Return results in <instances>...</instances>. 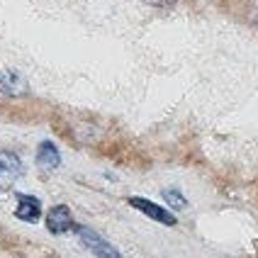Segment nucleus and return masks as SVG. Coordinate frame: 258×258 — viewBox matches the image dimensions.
Returning <instances> with one entry per match:
<instances>
[{
    "label": "nucleus",
    "instance_id": "423d86ee",
    "mask_svg": "<svg viewBox=\"0 0 258 258\" xmlns=\"http://www.w3.org/2000/svg\"><path fill=\"white\" fill-rule=\"evenodd\" d=\"M27 93V81L17 71H0V95H22Z\"/></svg>",
    "mask_w": 258,
    "mask_h": 258
},
{
    "label": "nucleus",
    "instance_id": "20e7f679",
    "mask_svg": "<svg viewBox=\"0 0 258 258\" xmlns=\"http://www.w3.org/2000/svg\"><path fill=\"white\" fill-rule=\"evenodd\" d=\"M73 227H76V224H73V217H71V210H69V207L56 205V207L49 210V215H46V229L51 231V234H66V231H71Z\"/></svg>",
    "mask_w": 258,
    "mask_h": 258
},
{
    "label": "nucleus",
    "instance_id": "f257e3e1",
    "mask_svg": "<svg viewBox=\"0 0 258 258\" xmlns=\"http://www.w3.org/2000/svg\"><path fill=\"white\" fill-rule=\"evenodd\" d=\"M73 229L78 234L81 244L86 246L90 253H95V258H122V253H119L107 239H102L98 231L88 229V227H73Z\"/></svg>",
    "mask_w": 258,
    "mask_h": 258
},
{
    "label": "nucleus",
    "instance_id": "7ed1b4c3",
    "mask_svg": "<svg viewBox=\"0 0 258 258\" xmlns=\"http://www.w3.org/2000/svg\"><path fill=\"white\" fill-rule=\"evenodd\" d=\"M129 205H132L134 210L144 212V215L149 217V219L158 222V224H166V227H173V224H175V217H173L171 212H166L163 207H158L156 202L144 200V198H129Z\"/></svg>",
    "mask_w": 258,
    "mask_h": 258
},
{
    "label": "nucleus",
    "instance_id": "f03ea898",
    "mask_svg": "<svg viewBox=\"0 0 258 258\" xmlns=\"http://www.w3.org/2000/svg\"><path fill=\"white\" fill-rule=\"evenodd\" d=\"M22 173V161L13 151H0V192L10 190Z\"/></svg>",
    "mask_w": 258,
    "mask_h": 258
},
{
    "label": "nucleus",
    "instance_id": "6e6552de",
    "mask_svg": "<svg viewBox=\"0 0 258 258\" xmlns=\"http://www.w3.org/2000/svg\"><path fill=\"white\" fill-rule=\"evenodd\" d=\"M163 200L168 202L171 207H175V210H183V207H187L185 198H183L178 190H173V187H166V190H163Z\"/></svg>",
    "mask_w": 258,
    "mask_h": 258
},
{
    "label": "nucleus",
    "instance_id": "39448f33",
    "mask_svg": "<svg viewBox=\"0 0 258 258\" xmlns=\"http://www.w3.org/2000/svg\"><path fill=\"white\" fill-rule=\"evenodd\" d=\"M17 219L22 222H37L42 217V205L32 195H17V210H15Z\"/></svg>",
    "mask_w": 258,
    "mask_h": 258
},
{
    "label": "nucleus",
    "instance_id": "0eeeda50",
    "mask_svg": "<svg viewBox=\"0 0 258 258\" xmlns=\"http://www.w3.org/2000/svg\"><path fill=\"white\" fill-rule=\"evenodd\" d=\"M37 163L42 166L44 171H54V168H58V163H61L58 149L51 142H42L39 149H37Z\"/></svg>",
    "mask_w": 258,
    "mask_h": 258
},
{
    "label": "nucleus",
    "instance_id": "1a4fd4ad",
    "mask_svg": "<svg viewBox=\"0 0 258 258\" xmlns=\"http://www.w3.org/2000/svg\"><path fill=\"white\" fill-rule=\"evenodd\" d=\"M142 3H146V5H154V8H168V5H173L175 0H142Z\"/></svg>",
    "mask_w": 258,
    "mask_h": 258
}]
</instances>
